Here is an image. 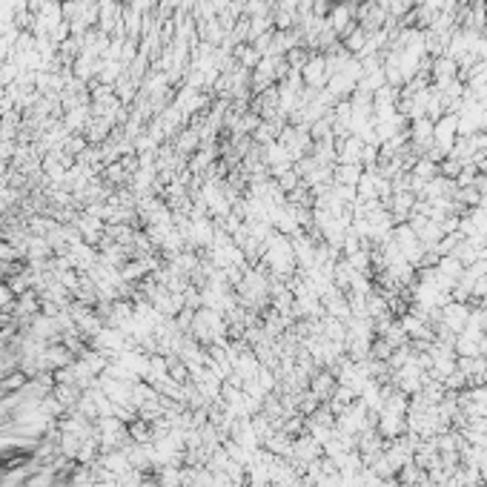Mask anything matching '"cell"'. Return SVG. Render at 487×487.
<instances>
[{
    "label": "cell",
    "instance_id": "6da1fadb",
    "mask_svg": "<svg viewBox=\"0 0 487 487\" xmlns=\"http://www.w3.org/2000/svg\"><path fill=\"white\" fill-rule=\"evenodd\" d=\"M433 135H436V141H439L441 146H450V143H453V135H456V121H453V118H444V121L439 123V130H433Z\"/></svg>",
    "mask_w": 487,
    "mask_h": 487
},
{
    "label": "cell",
    "instance_id": "7a4b0ae2",
    "mask_svg": "<svg viewBox=\"0 0 487 487\" xmlns=\"http://www.w3.org/2000/svg\"><path fill=\"white\" fill-rule=\"evenodd\" d=\"M344 20H347V9H338L335 17H333V24H335V26H344Z\"/></svg>",
    "mask_w": 487,
    "mask_h": 487
}]
</instances>
